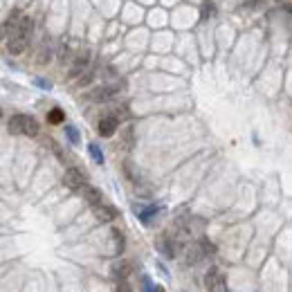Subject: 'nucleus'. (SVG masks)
I'll use <instances>...</instances> for the list:
<instances>
[{"label": "nucleus", "mask_w": 292, "mask_h": 292, "mask_svg": "<svg viewBox=\"0 0 292 292\" xmlns=\"http://www.w3.org/2000/svg\"><path fill=\"white\" fill-rule=\"evenodd\" d=\"M0 117H2V110H0Z\"/></svg>", "instance_id": "obj_23"}, {"label": "nucleus", "mask_w": 292, "mask_h": 292, "mask_svg": "<svg viewBox=\"0 0 292 292\" xmlns=\"http://www.w3.org/2000/svg\"><path fill=\"white\" fill-rule=\"evenodd\" d=\"M79 191H81V196H83L85 200L90 202L92 207H95V205H99V202H101V191H99V189H97V186H92V185H83V186H81V189H79Z\"/></svg>", "instance_id": "obj_9"}, {"label": "nucleus", "mask_w": 292, "mask_h": 292, "mask_svg": "<svg viewBox=\"0 0 292 292\" xmlns=\"http://www.w3.org/2000/svg\"><path fill=\"white\" fill-rule=\"evenodd\" d=\"M112 239H115V252H117V254H119V252L124 250V236H122V234H119V232H117V229H115V232H112Z\"/></svg>", "instance_id": "obj_17"}, {"label": "nucleus", "mask_w": 292, "mask_h": 292, "mask_svg": "<svg viewBox=\"0 0 292 292\" xmlns=\"http://www.w3.org/2000/svg\"><path fill=\"white\" fill-rule=\"evenodd\" d=\"M276 2H281V0H276Z\"/></svg>", "instance_id": "obj_24"}, {"label": "nucleus", "mask_w": 292, "mask_h": 292, "mask_svg": "<svg viewBox=\"0 0 292 292\" xmlns=\"http://www.w3.org/2000/svg\"><path fill=\"white\" fill-rule=\"evenodd\" d=\"M70 52H72V50H70V43H61V50H58V58H61V61H65V58L70 56Z\"/></svg>", "instance_id": "obj_20"}, {"label": "nucleus", "mask_w": 292, "mask_h": 292, "mask_svg": "<svg viewBox=\"0 0 292 292\" xmlns=\"http://www.w3.org/2000/svg\"><path fill=\"white\" fill-rule=\"evenodd\" d=\"M158 250L166 256H175V240L162 236V239H158Z\"/></svg>", "instance_id": "obj_11"}, {"label": "nucleus", "mask_w": 292, "mask_h": 292, "mask_svg": "<svg viewBox=\"0 0 292 292\" xmlns=\"http://www.w3.org/2000/svg\"><path fill=\"white\" fill-rule=\"evenodd\" d=\"M63 185L68 186V189H72V191H79L81 186L85 185L83 171L77 169V166H70V169L65 171V175H63Z\"/></svg>", "instance_id": "obj_2"}, {"label": "nucleus", "mask_w": 292, "mask_h": 292, "mask_svg": "<svg viewBox=\"0 0 292 292\" xmlns=\"http://www.w3.org/2000/svg\"><path fill=\"white\" fill-rule=\"evenodd\" d=\"M158 212H159V207H149V209H144V212H139V218H142L144 223H149V218Z\"/></svg>", "instance_id": "obj_19"}, {"label": "nucleus", "mask_w": 292, "mask_h": 292, "mask_svg": "<svg viewBox=\"0 0 292 292\" xmlns=\"http://www.w3.org/2000/svg\"><path fill=\"white\" fill-rule=\"evenodd\" d=\"M48 122L50 124H63L65 122V112L61 110V108H52V110L48 112Z\"/></svg>", "instance_id": "obj_13"}, {"label": "nucleus", "mask_w": 292, "mask_h": 292, "mask_svg": "<svg viewBox=\"0 0 292 292\" xmlns=\"http://www.w3.org/2000/svg\"><path fill=\"white\" fill-rule=\"evenodd\" d=\"M11 135H27V137H36L38 135V122L32 115H14L7 124Z\"/></svg>", "instance_id": "obj_1"}, {"label": "nucleus", "mask_w": 292, "mask_h": 292, "mask_svg": "<svg viewBox=\"0 0 292 292\" xmlns=\"http://www.w3.org/2000/svg\"><path fill=\"white\" fill-rule=\"evenodd\" d=\"M133 272V263L131 261H117L115 265H112V276H115L117 281H126V276Z\"/></svg>", "instance_id": "obj_7"}, {"label": "nucleus", "mask_w": 292, "mask_h": 292, "mask_svg": "<svg viewBox=\"0 0 292 292\" xmlns=\"http://www.w3.org/2000/svg\"><path fill=\"white\" fill-rule=\"evenodd\" d=\"M200 16L207 21V18H212V16H216V2L213 0H205L200 5Z\"/></svg>", "instance_id": "obj_12"}, {"label": "nucleus", "mask_w": 292, "mask_h": 292, "mask_svg": "<svg viewBox=\"0 0 292 292\" xmlns=\"http://www.w3.org/2000/svg\"><path fill=\"white\" fill-rule=\"evenodd\" d=\"M205 286L209 292H227V283H225V276L216 270H209L205 274Z\"/></svg>", "instance_id": "obj_3"}, {"label": "nucleus", "mask_w": 292, "mask_h": 292, "mask_svg": "<svg viewBox=\"0 0 292 292\" xmlns=\"http://www.w3.org/2000/svg\"><path fill=\"white\" fill-rule=\"evenodd\" d=\"M200 250H202V254H213V252H216V247H213V243L209 239H200Z\"/></svg>", "instance_id": "obj_16"}, {"label": "nucleus", "mask_w": 292, "mask_h": 292, "mask_svg": "<svg viewBox=\"0 0 292 292\" xmlns=\"http://www.w3.org/2000/svg\"><path fill=\"white\" fill-rule=\"evenodd\" d=\"M65 133H68V137L72 144H79V131H77L75 126H65Z\"/></svg>", "instance_id": "obj_18"}, {"label": "nucleus", "mask_w": 292, "mask_h": 292, "mask_svg": "<svg viewBox=\"0 0 292 292\" xmlns=\"http://www.w3.org/2000/svg\"><path fill=\"white\" fill-rule=\"evenodd\" d=\"M115 292H133V288H131V283L119 281L117 283V288H115Z\"/></svg>", "instance_id": "obj_21"}, {"label": "nucleus", "mask_w": 292, "mask_h": 292, "mask_svg": "<svg viewBox=\"0 0 292 292\" xmlns=\"http://www.w3.org/2000/svg\"><path fill=\"white\" fill-rule=\"evenodd\" d=\"M88 65H90V52H88V50H83V52L77 54L75 63H72V68H70V77L75 79V77L83 75V70L88 68Z\"/></svg>", "instance_id": "obj_5"}, {"label": "nucleus", "mask_w": 292, "mask_h": 292, "mask_svg": "<svg viewBox=\"0 0 292 292\" xmlns=\"http://www.w3.org/2000/svg\"><path fill=\"white\" fill-rule=\"evenodd\" d=\"M88 151H90L92 159H95L97 164H104V153H101V149H99V144H90V146H88Z\"/></svg>", "instance_id": "obj_15"}, {"label": "nucleus", "mask_w": 292, "mask_h": 292, "mask_svg": "<svg viewBox=\"0 0 292 292\" xmlns=\"http://www.w3.org/2000/svg\"><path fill=\"white\" fill-rule=\"evenodd\" d=\"M50 58H52V48L48 45V41L43 43V48H41V52H38V56H36V63H48Z\"/></svg>", "instance_id": "obj_14"}, {"label": "nucleus", "mask_w": 292, "mask_h": 292, "mask_svg": "<svg viewBox=\"0 0 292 292\" xmlns=\"http://www.w3.org/2000/svg\"><path fill=\"white\" fill-rule=\"evenodd\" d=\"M185 259H186L189 265H198V263L205 259V254H202V250H200V245H189L186 252H185Z\"/></svg>", "instance_id": "obj_10"}, {"label": "nucleus", "mask_w": 292, "mask_h": 292, "mask_svg": "<svg viewBox=\"0 0 292 292\" xmlns=\"http://www.w3.org/2000/svg\"><path fill=\"white\" fill-rule=\"evenodd\" d=\"M117 126H119V119H117L115 115H108V117H104V119L99 122L97 131H99L101 137H112V135L117 133Z\"/></svg>", "instance_id": "obj_4"}, {"label": "nucleus", "mask_w": 292, "mask_h": 292, "mask_svg": "<svg viewBox=\"0 0 292 292\" xmlns=\"http://www.w3.org/2000/svg\"><path fill=\"white\" fill-rule=\"evenodd\" d=\"M95 218L99 220V223H110V220H115L117 218V209L110 207V205H95Z\"/></svg>", "instance_id": "obj_6"}, {"label": "nucleus", "mask_w": 292, "mask_h": 292, "mask_svg": "<svg viewBox=\"0 0 292 292\" xmlns=\"http://www.w3.org/2000/svg\"><path fill=\"white\" fill-rule=\"evenodd\" d=\"M90 81H92V75H90V72H88V75H81V81H79V85H88V83H90Z\"/></svg>", "instance_id": "obj_22"}, {"label": "nucleus", "mask_w": 292, "mask_h": 292, "mask_svg": "<svg viewBox=\"0 0 292 292\" xmlns=\"http://www.w3.org/2000/svg\"><path fill=\"white\" fill-rule=\"evenodd\" d=\"M119 90V85H104V88H97L95 92H90L88 95V99H92V101H106V99H110L115 92Z\"/></svg>", "instance_id": "obj_8"}]
</instances>
